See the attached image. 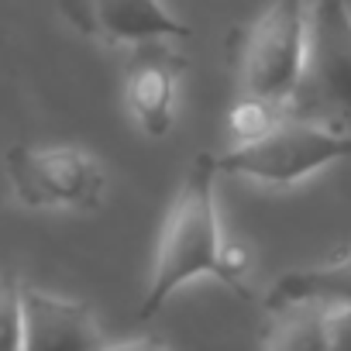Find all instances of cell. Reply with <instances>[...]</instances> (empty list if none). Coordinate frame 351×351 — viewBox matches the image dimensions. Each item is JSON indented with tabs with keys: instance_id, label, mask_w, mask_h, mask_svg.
<instances>
[{
	"instance_id": "1",
	"label": "cell",
	"mask_w": 351,
	"mask_h": 351,
	"mask_svg": "<svg viewBox=\"0 0 351 351\" xmlns=\"http://www.w3.org/2000/svg\"><path fill=\"white\" fill-rule=\"evenodd\" d=\"M217 176L221 172L214 165V152H200L165 214L148 289L138 303V320L155 317L176 289H183L200 276H214L234 293H248L245 289L248 255L238 245H228L221 234Z\"/></svg>"
},
{
	"instance_id": "2",
	"label": "cell",
	"mask_w": 351,
	"mask_h": 351,
	"mask_svg": "<svg viewBox=\"0 0 351 351\" xmlns=\"http://www.w3.org/2000/svg\"><path fill=\"white\" fill-rule=\"evenodd\" d=\"M282 114L351 138V8L348 0H310L306 45Z\"/></svg>"
},
{
	"instance_id": "3",
	"label": "cell",
	"mask_w": 351,
	"mask_h": 351,
	"mask_svg": "<svg viewBox=\"0 0 351 351\" xmlns=\"http://www.w3.org/2000/svg\"><path fill=\"white\" fill-rule=\"evenodd\" d=\"M306 11L310 0H276L248 28L234 32L231 59L241 97L265 100L282 110L303 66Z\"/></svg>"
},
{
	"instance_id": "4",
	"label": "cell",
	"mask_w": 351,
	"mask_h": 351,
	"mask_svg": "<svg viewBox=\"0 0 351 351\" xmlns=\"http://www.w3.org/2000/svg\"><path fill=\"white\" fill-rule=\"evenodd\" d=\"M348 155H351V138L279 114V121L262 134L214 155V165L224 176H245V180H258L269 186H289Z\"/></svg>"
},
{
	"instance_id": "5",
	"label": "cell",
	"mask_w": 351,
	"mask_h": 351,
	"mask_svg": "<svg viewBox=\"0 0 351 351\" xmlns=\"http://www.w3.org/2000/svg\"><path fill=\"white\" fill-rule=\"evenodd\" d=\"M4 176L28 210H97L107 190L100 162L76 145H11Z\"/></svg>"
},
{
	"instance_id": "6",
	"label": "cell",
	"mask_w": 351,
	"mask_h": 351,
	"mask_svg": "<svg viewBox=\"0 0 351 351\" xmlns=\"http://www.w3.org/2000/svg\"><path fill=\"white\" fill-rule=\"evenodd\" d=\"M59 14L104 45L183 42L193 35L162 0H59Z\"/></svg>"
},
{
	"instance_id": "7",
	"label": "cell",
	"mask_w": 351,
	"mask_h": 351,
	"mask_svg": "<svg viewBox=\"0 0 351 351\" xmlns=\"http://www.w3.org/2000/svg\"><path fill=\"white\" fill-rule=\"evenodd\" d=\"M21 306H25L21 351H97L104 344V330L83 300L25 286Z\"/></svg>"
},
{
	"instance_id": "8",
	"label": "cell",
	"mask_w": 351,
	"mask_h": 351,
	"mask_svg": "<svg viewBox=\"0 0 351 351\" xmlns=\"http://www.w3.org/2000/svg\"><path fill=\"white\" fill-rule=\"evenodd\" d=\"M134 49L138 52L128 66V107L145 134L162 138L176 121V86L186 73V59L162 42H145Z\"/></svg>"
},
{
	"instance_id": "9",
	"label": "cell",
	"mask_w": 351,
	"mask_h": 351,
	"mask_svg": "<svg viewBox=\"0 0 351 351\" xmlns=\"http://www.w3.org/2000/svg\"><path fill=\"white\" fill-rule=\"evenodd\" d=\"M289 303H317V306H351V252L337 255L324 265L282 272L265 293V313Z\"/></svg>"
},
{
	"instance_id": "10",
	"label": "cell",
	"mask_w": 351,
	"mask_h": 351,
	"mask_svg": "<svg viewBox=\"0 0 351 351\" xmlns=\"http://www.w3.org/2000/svg\"><path fill=\"white\" fill-rule=\"evenodd\" d=\"M265 351H330L327 344V306L289 303L269 310Z\"/></svg>"
},
{
	"instance_id": "11",
	"label": "cell",
	"mask_w": 351,
	"mask_h": 351,
	"mask_svg": "<svg viewBox=\"0 0 351 351\" xmlns=\"http://www.w3.org/2000/svg\"><path fill=\"white\" fill-rule=\"evenodd\" d=\"M21 282L11 272H0V351H21L25 337V306Z\"/></svg>"
},
{
	"instance_id": "12",
	"label": "cell",
	"mask_w": 351,
	"mask_h": 351,
	"mask_svg": "<svg viewBox=\"0 0 351 351\" xmlns=\"http://www.w3.org/2000/svg\"><path fill=\"white\" fill-rule=\"evenodd\" d=\"M279 107H272V104H265V100H252V97H241L238 104H234V110H231V134L238 138V141H248V138H255V134H262L265 128H272L276 121H279Z\"/></svg>"
},
{
	"instance_id": "13",
	"label": "cell",
	"mask_w": 351,
	"mask_h": 351,
	"mask_svg": "<svg viewBox=\"0 0 351 351\" xmlns=\"http://www.w3.org/2000/svg\"><path fill=\"white\" fill-rule=\"evenodd\" d=\"M327 344L330 351H351V306L327 310Z\"/></svg>"
},
{
	"instance_id": "14",
	"label": "cell",
	"mask_w": 351,
	"mask_h": 351,
	"mask_svg": "<svg viewBox=\"0 0 351 351\" xmlns=\"http://www.w3.org/2000/svg\"><path fill=\"white\" fill-rule=\"evenodd\" d=\"M97 351H172L158 337H124V341H104Z\"/></svg>"
}]
</instances>
